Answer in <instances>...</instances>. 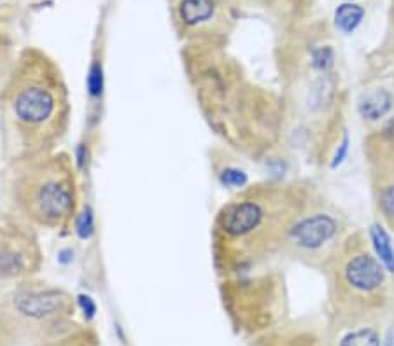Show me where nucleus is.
<instances>
[{
    "label": "nucleus",
    "instance_id": "f257e3e1",
    "mask_svg": "<svg viewBox=\"0 0 394 346\" xmlns=\"http://www.w3.org/2000/svg\"><path fill=\"white\" fill-rule=\"evenodd\" d=\"M74 195L62 173H44L30 184V215L43 224L56 226L72 214Z\"/></svg>",
    "mask_w": 394,
    "mask_h": 346
},
{
    "label": "nucleus",
    "instance_id": "f03ea898",
    "mask_svg": "<svg viewBox=\"0 0 394 346\" xmlns=\"http://www.w3.org/2000/svg\"><path fill=\"white\" fill-rule=\"evenodd\" d=\"M56 110V97L55 93L40 84V82H30L20 90L14 100V114L16 117L30 126L44 125L47 119L53 117Z\"/></svg>",
    "mask_w": 394,
    "mask_h": 346
},
{
    "label": "nucleus",
    "instance_id": "7ed1b4c3",
    "mask_svg": "<svg viewBox=\"0 0 394 346\" xmlns=\"http://www.w3.org/2000/svg\"><path fill=\"white\" fill-rule=\"evenodd\" d=\"M338 224L332 215L316 214L301 219L291 230V240L301 250H319L335 238Z\"/></svg>",
    "mask_w": 394,
    "mask_h": 346
},
{
    "label": "nucleus",
    "instance_id": "20e7f679",
    "mask_svg": "<svg viewBox=\"0 0 394 346\" xmlns=\"http://www.w3.org/2000/svg\"><path fill=\"white\" fill-rule=\"evenodd\" d=\"M345 280L361 292L377 291L384 284V268L368 254H358L345 264Z\"/></svg>",
    "mask_w": 394,
    "mask_h": 346
},
{
    "label": "nucleus",
    "instance_id": "39448f33",
    "mask_svg": "<svg viewBox=\"0 0 394 346\" xmlns=\"http://www.w3.org/2000/svg\"><path fill=\"white\" fill-rule=\"evenodd\" d=\"M63 303L65 299L56 291L30 292V294H21L16 297L14 308L28 319H44L62 310Z\"/></svg>",
    "mask_w": 394,
    "mask_h": 346
},
{
    "label": "nucleus",
    "instance_id": "423d86ee",
    "mask_svg": "<svg viewBox=\"0 0 394 346\" xmlns=\"http://www.w3.org/2000/svg\"><path fill=\"white\" fill-rule=\"evenodd\" d=\"M263 222V208L256 201L238 203L224 219V231L230 236H246Z\"/></svg>",
    "mask_w": 394,
    "mask_h": 346
},
{
    "label": "nucleus",
    "instance_id": "0eeeda50",
    "mask_svg": "<svg viewBox=\"0 0 394 346\" xmlns=\"http://www.w3.org/2000/svg\"><path fill=\"white\" fill-rule=\"evenodd\" d=\"M393 106V97L387 90H371L359 100V114L368 121H377L386 116Z\"/></svg>",
    "mask_w": 394,
    "mask_h": 346
},
{
    "label": "nucleus",
    "instance_id": "6e6552de",
    "mask_svg": "<svg viewBox=\"0 0 394 346\" xmlns=\"http://www.w3.org/2000/svg\"><path fill=\"white\" fill-rule=\"evenodd\" d=\"M179 14L186 25H198L211 20L214 14L212 0H183L179 5Z\"/></svg>",
    "mask_w": 394,
    "mask_h": 346
},
{
    "label": "nucleus",
    "instance_id": "1a4fd4ad",
    "mask_svg": "<svg viewBox=\"0 0 394 346\" xmlns=\"http://www.w3.org/2000/svg\"><path fill=\"white\" fill-rule=\"evenodd\" d=\"M363 16H364L363 8H359V5L354 4H344L336 9L335 23L342 32L351 34V32H354L356 28L359 27L361 20H363Z\"/></svg>",
    "mask_w": 394,
    "mask_h": 346
},
{
    "label": "nucleus",
    "instance_id": "9d476101",
    "mask_svg": "<svg viewBox=\"0 0 394 346\" xmlns=\"http://www.w3.org/2000/svg\"><path fill=\"white\" fill-rule=\"evenodd\" d=\"M371 240H373V245L377 254L380 257V262L389 269L391 273H394V250L391 247V240L386 234V231L380 226H373L371 230Z\"/></svg>",
    "mask_w": 394,
    "mask_h": 346
},
{
    "label": "nucleus",
    "instance_id": "9b49d317",
    "mask_svg": "<svg viewBox=\"0 0 394 346\" xmlns=\"http://www.w3.org/2000/svg\"><path fill=\"white\" fill-rule=\"evenodd\" d=\"M340 346H380L379 334L371 329H363V331L345 336Z\"/></svg>",
    "mask_w": 394,
    "mask_h": 346
},
{
    "label": "nucleus",
    "instance_id": "f8f14e48",
    "mask_svg": "<svg viewBox=\"0 0 394 346\" xmlns=\"http://www.w3.org/2000/svg\"><path fill=\"white\" fill-rule=\"evenodd\" d=\"M76 231H78L79 238H82V240H88V238L93 234L95 222L90 208H84V210L81 212V215L78 217V222H76Z\"/></svg>",
    "mask_w": 394,
    "mask_h": 346
},
{
    "label": "nucleus",
    "instance_id": "ddd939ff",
    "mask_svg": "<svg viewBox=\"0 0 394 346\" xmlns=\"http://www.w3.org/2000/svg\"><path fill=\"white\" fill-rule=\"evenodd\" d=\"M102 90H104V75H102V66L95 63L90 69V75H88V91L91 97H100Z\"/></svg>",
    "mask_w": 394,
    "mask_h": 346
},
{
    "label": "nucleus",
    "instance_id": "4468645a",
    "mask_svg": "<svg viewBox=\"0 0 394 346\" xmlns=\"http://www.w3.org/2000/svg\"><path fill=\"white\" fill-rule=\"evenodd\" d=\"M221 182L228 187H242L246 186L247 175L244 171L235 170V168H227L221 173Z\"/></svg>",
    "mask_w": 394,
    "mask_h": 346
},
{
    "label": "nucleus",
    "instance_id": "2eb2a0df",
    "mask_svg": "<svg viewBox=\"0 0 394 346\" xmlns=\"http://www.w3.org/2000/svg\"><path fill=\"white\" fill-rule=\"evenodd\" d=\"M380 208L386 217H394V184L380 189Z\"/></svg>",
    "mask_w": 394,
    "mask_h": 346
},
{
    "label": "nucleus",
    "instance_id": "dca6fc26",
    "mask_svg": "<svg viewBox=\"0 0 394 346\" xmlns=\"http://www.w3.org/2000/svg\"><path fill=\"white\" fill-rule=\"evenodd\" d=\"M314 66L319 69V71H326L329 65L333 63V51L329 47H321V49L314 51L312 55Z\"/></svg>",
    "mask_w": 394,
    "mask_h": 346
},
{
    "label": "nucleus",
    "instance_id": "f3484780",
    "mask_svg": "<svg viewBox=\"0 0 394 346\" xmlns=\"http://www.w3.org/2000/svg\"><path fill=\"white\" fill-rule=\"evenodd\" d=\"M78 303H79V306H81L84 317H88V319H93L95 313H97V306H95L93 299H91L90 296H84V294H82V296L78 297Z\"/></svg>",
    "mask_w": 394,
    "mask_h": 346
},
{
    "label": "nucleus",
    "instance_id": "a211bd4d",
    "mask_svg": "<svg viewBox=\"0 0 394 346\" xmlns=\"http://www.w3.org/2000/svg\"><path fill=\"white\" fill-rule=\"evenodd\" d=\"M387 346H394V336H391V339L387 341Z\"/></svg>",
    "mask_w": 394,
    "mask_h": 346
}]
</instances>
